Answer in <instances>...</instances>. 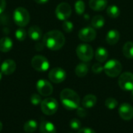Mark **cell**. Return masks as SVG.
<instances>
[{
	"label": "cell",
	"mask_w": 133,
	"mask_h": 133,
	"mask_svg": "<svg viewBox=\"0 0 133 133\" xmlns=\"http://www.w3.org/2000/svg\"><path fill=\"white\" fill-rule=\"evenodd\" d=\"M48 78L54 83H61L66 78V72L61 67H55L49 71Z\"/></svg>",
	"instance_id": "obj_11"
},
{
	"label": "cell",
	"mask_w": 133,
	"mask_h": 133,
	"mask_svg": "<svg viewBox=\"0 0 133 133\" xmlns=\"http://www.w3.org/2000/svg\"><path fill=\"white\" fill-rule=\"evenodd\" d=\"M77 133H96V132L90 128H82L78 130Z\"/></svg>",
	"instance_id": "obj_35"
},
{
	"label": "cell",
	"mask_w": 133,
	"mask_h": 133,
	"mask_svg": "<svg viewBox=\"0 0 133 133\" xmlns=\"http://www.w3.org/2000/svg\"><path fill=\"white\" fill-rule=\"evenodd\" d=\"M16 68V63L12 60H6L1 65V72L5 75L12 74Z\"/></svg>",
	"instance_id": "obj_14"
},
{
	"label": "cell",
	"mask_w": 133,
	"mask_h": 133,
	"mask_svg": "<svg viewBox=\"0 0 133 133\" xmlns=\"http://www.w3.org/2000/svg\"><path fill=\"white\" fill-rule=\"evenodd\" d=\"M36 88L38 93L43 96H48L53 92V86L45 79L38 80L36 84Z\"/></svg>",
	"instance_id": "obj_10"
},
{
	"label": "cell",
	"mask_w": 133,
	"mask_h": 133,
	"mask_svg": "<svg viewBox=\"0 0 133 133\" xmlns=\"http://www.w3.org/2000/svg\"><path fill=\"white\" fill-rule=\"evenodd\" d=\"M29 37L34 41H39L42 37V31L41 29L36 25L31 26L28 30Z\"/></svg>",
	"instance_id": "obj_17"
},
{
	"label": "cell",
	"mask_w": 133,
	"mask_h": 133,
	"mask_svg": "<svg viewBox=\"0 0 133 133\" xmlns=\"http://www.w3.org/2000/svg\"><path fill=\"white\" fill-rule=\"evenodd\" d=\"M41 109L44 114L53 115L58 109V103L55 99L48 97L42 100L41 103Z\"/></svg>",
	"instance_id": "obj_6"
},
{
	"label": "cell",
	"mask_w": 133,
	"mask_h": 133,
	"mask_svg": "<svg viewBox=\"0 0 133 133\" xmlns=\"http://www.w3.org/2000/svg\"><path fill=\"white\" fill-rule=\"evenodd\" d=\"M95 58L99 63L105 62L108 58V53L104 47H99L95 53Z\"/></svg>",
	"instance_id": "obj_21"
},
{
	"label": "cell",
	"mask_w": 133,
	"mask_h": 133,
	"mask_svg": "<svg viewBox=\"0 0 133 133\" xmlns=\"http://www.w3.org/2000/svg\"><path fill=\"white\" fill-rule=\"evenodd\" d=\"M2 123L0 122V132L2 131Z\"/></svg>",
	"instance_id": "obj_39"
},
{
	"label": "cell",
	"mask_w": 133,
	"mask_h": 133,
	"mask_svg": "<svg viewBox=\"0 0 133 133\" xmlns=\"http://www.w3.org/2000/svg\"><path fill=\"white\" fill-rule=\"evenodd\" d=\"M118 85L124 91L133 90V74L131 72H125L119 76Z\"/></svg>",
	"instance_id": "obj_8"
},
{
	"label": "cell",
	"mask_w": 133,
	"mask_h": 133,
	"mask_svg": "<svg viewBox=\"0 0 133 133\" xmlns=\"http://www.w3.org/2000/svg\"><path fill=\"white\" fill-rule=\"evenodd\" d=\"M89 5L94 11H102L108 5V0H90Z\"/></svg>",
	"instance_id": "obj_15"
},
{
	"label": "cell",
	"mask_w": 133,
	"mask_h": 133,
	"mask_svg": "<svg viewBox=\"0 0 133 133\" xmlns=\"http://www.w3.org/2000/svg\"><path fill=\"white\" fill-rule=\"evenodd\" d=\"M12 41L9 37H3L0 39V51L2 53H8L12 48Z\"/></svg>",
	"instance_id": "obj_18"
},
{
	"label": "cell",
	"mask_w": 133,
	"mask_h": 133,
	"mask_svg": "<svg viewBox=\"0 0 133 133\" xmlns=\"http://www.w3.org/2000/svg\"><path fill=\"white\" fill-rule=\"evenodd\" d=\"M2 74H2V72H0V81H1L2 78Z\"/></svg>",
	"instance_id": "obj_40"
},
{
	"label": "cell",
	"mask_w": 133,
	"mask_h": 133,
	"mask_svg": "<svg viewBox=\"0 0 133 133\" xmlns=\"http://www.w3.org/2000/svg\"><path fill=\"white\" fill-rule=\"evenodd\" d=\"M16 38L19 41H24L26 37V31L23 28H19L16 31L15 33Z\"/></svg>",
	"instance_id": "obj_29"
},
{
	"label": "cell",
	"mask_w": 133,
	"mask_h": 133,
	"mask_svg": "<svg viewBox=\"0 0 133 133\" xmlns=\"http://www.w3.org/2000/svg\"><path fill=\"white\" fill-rule=\"evenodd\" d=\"M5 6H6L5 0H0V14L4 12Z\"/></svg>",
	"instance_id": "obj_36"
},
{
	"label": "cell",
	"mask_w": 133,
	"mask_h": 133,
	"mask_svg": "<svg viewBox=\"0 0 133 133\" xmlns=\"http://www.w3.org/2000/svg\"><path fill=\"white\" fill-rule=\"evenodd\" d=\"M97 33L94 30V27H87L84 28H82L79 33H78V37L81 41L88 42H92L96 38Z\"/></svg>",
	"instance_id": "obj_12"
},
{
	"label": "cell",
	"mask_w": 133,
	"mask_h": 133,
	"mask_svg": "<svg viewBox=\"0 0 133 133\" xmlns=\"http://www.w3.org/2000/svg\"><path fill=\"white\" fill-rule=\"evenodd\" d=\"M97 101V99L96 96L93 94H88L84 96L82 101V105L85 108H92L96 105Z\"/></svg>",
	"instance_id": "obj_19"
},
{
	"label": "cell",
	"mask_w": 133,
	"mask_h": 133,
	"mask_svg": "<svg viewBox=\"0 0 133 133\" xmlns=\"http://www.w3.org/2000/svg\"><path fill=\"white\" fill-rule=\"evenodd\" d=\"M37 123L35 120H29L23 125L24 131L27 133L34 132L37 130Z\"/></svg>",
	"instance_id": "obj_25"
},
{
	"label": "cell",
	"mask_w": 133,
	"mask_h": 133,
	"mask_svg": "<svg viewBox=\"0 0 133 133\" xmlns=\"http://www.w3.org/2000/svg\"><path fill=\"white\" fill-rule=\"evenodd\" d=\"M120 13L121 11L117 5H112L107 8V14L111 18H117L118 16H119Z\"/></svg>",
	"instance_id": "obj_26"
},
{
	"label": "cell",
	"mask_w": 133,
	"mask_h": 133,
	"mask_svg": "<svg viewBox=\"0 0 133 133\" xmlns=\"http://www.w3.org/2000/svg\"><path fill=\"white\" fill-rule=\"evenodd\" d=\"M102 71H104V67L99 62L97 63H94L92 67V71L94 74H100L101 72H102Z\"/></svg>",
	"instance_id": "obj_33"
},
{
	"label": "cell",
	"mask_w": 133,
	"mask_h": 133,
	"mask_svg": "<svg viewBox=\"0 0 133 133\" xmlns=\"http://www.w3.org/2000/svg\"><path fill=\"white\" fill-rule=\"evenodd\" d=\"M122 53L126 58L133 59V42H127L125 43L122 48Z\"/></svg>",
	"instance_id": "obj_24"
},
{
	"label": "cell",
	"mask_w": 133,
	"mask_h": 133,
	"mask_svg": "<svg viewBox=\"0 0 133 133\" xmlns=\"http://www.w3.org/2000/svg\"><path fill=\"white\" fill-rule=\"evenodd\" d=\"M60 100L63 107L69 110H76L79 107L80 99L79 95L72 89H65L60 93Z\"/></svg>",
	"instance_id": "obj_2"
},
{
	"label": "cell",
	"mask_w": 133,
	"mask_h": 133,
	"mask_svg": "<svg viewBox=\"0 0 133 133\" xmlns=\"http://www.w3.org/2000/svg\"><path fill=\"white\" fill-rule=\"evenodd\" d=\"M30 100L31 103H32L33 105H34V106H37V105L41 104V102H42L41 96H40V95H38V94H37V93H34V94H32V95H31V96H30Z\"/></svg>",
	"instance_id": "obj_31"
},
{
	"label": "cell",
	"mask_w": 133,
	"mask_h": 133,
	"mask_svg": "<svg viewBox=\"0 0 133 133\" xmlns=\"http://www.w3.org/2000/svg\"><path fill=\"white\" fill-rule=\"evenodd\" d=\"M105 74L110 78H115L120 75L122 71V63L117 60H110L104 66Z\"/></svg>",
	"instance_id": "obj_3"
},
{
	"label": "cell",
	"mask_w": 133,
	"mask_h": 133,
	"mask_svg": "<svg viewBox=\"0 0 133 133\" xmlns=\"http://www.w3.org/2000/svg\"><path fill=\"white\" fill-rule=\"evenodd\" d=\"M118 101L115 99L112 98V97H109L105 100V106H106L107 108H108L110 110L115 109L118 107Z\"/></svg>",
	"instance_id": "obj_28"
},
{
	"label": "cell",
	"mask_w": 133,
	"mask_h": 133,
	"mask_svg": "<svg viewBox=\"0 0 133 133\" xmlns=\"http://www.w3.org/2000/svg\"><path fill=\"white\" fill-rule=\"evenodd\" d=\"M44 42L43 43H38V44H37V45H36V49L37 50H38V51H41L43 48H44Z\"/></svg>",
	"instance_id": "obj_37"
},
{
	"label": "cell",
	"mask_w": 133,
	"mask_h": 133,
	"mask_svg": "<svg viewBox=\"0 0 133 133\" xmlns=\"http://www.w3.org/2000/svg\"><path fill=\"white\" fill-rule=\"evenodd\" d=\"M118 114L123 120L130 121L133 118V107L129 103H124L119 107Z\"/></svg>",
	"instance_id": "obj_13"
},
{
	"label": "cell",
	"mask_w": 133,
	"mask_h": 133,
	"mask_svg": "<svg viewBox=\"0 0 133 133\" xmlns=\"http://www.w3.org/2000/svg\"><path fill=\"white\" fill-rule=\"evenodd\" d=\"M105 24L104 17L101 15H96L91 20V26L94 28H101Z\"/></svg>",
	"instance_id": "obj_23"
},
{
	"label": "cell",
	"mask_w": 133,
	"mask_h": 133,
	"mask_svg": "<svg viewBox=\"0 0 133 133\" xmlns=\"http://www.w3.org/2000/svg\"><path fill=\"white\" fill-rule=\"evenodd\" d=\"M69 126L72 129L77 131V130H79L81 129V122L77 118H73L70 121Z\"/></svg>",
	"instance_id": "obj_30"
},
{
	"label": "cell",
	"mask_w": 133,
	"mask_h": 133,
	"mask_svg": "<svg viewBox=\"0 0 133 133\" xmlns=\"http://www.w3.org/2000/svg\"><path fill=\"white\" fill-rule=\"evenodd\" d=\"M88 71H89V67H88V65L86 63H79L76 67V70H75V72H76V74L79 77V78H83V77H85L87 73H88Z\"/></svg>",
	"instance_id": "obj_22"
},
{
	"label": "cell",
	"mask_w": 133,
	"mask_h": 133,
	"mask_svg": "<svg viewBox=\"0 0 133 133\" xmlns=\"http://www.w3.org/2000/svg\"><path fill=\"white\" fill-rule=\"evenodd\" d=\"M40 133H56V128L51 122L44 121L40 125Z\"/></svg>",
	"instance_id": "obj_20"
},
{
	"label": "cell",
	"mask_w": 133,
	"mask_h": 133,
	"mask_svg": "<svg viewBox=\"0 0 133 133\" xmlns=\"http://www.w3.org/2000/svg\"><path fill=\"white\" fill-rule=\"evenodd\" d=\"M75 9L76 13L82 15L85 11V3L83 0H77L75 3Z\"/></svg>",
	"instance_id": "obj_27"
},
{
	"label": "cell",
	"mask_w": 133,
	"mask_h": 133,
	"mask_svg": "<svg viewBox=\"0 0 133 133\" xmlns=\"http://www.w3.org/2000/svg\"><path fill=\"white\" fill-rule=\"evenodd\" d=\"M44 45L51 50L56 51L63 47L65 42L64 34L58 30H52L47 32L43 37Z\"/></svg>",
	"instance_id": "obj_1"
},
{
	"label": "cell",
	"mask_w": 133,
	"mask_h": 133,
	"mask_svg": "<svg viewBox=\"0 0 133 133\" xmlns=\"http://www.w3.org/2000/svg\"><path fill=\"white\" fill-rule=\"evenodd\" d=\"M76 114L78 116H79L80 118H85L87 114V112L85 109V107H79L77 109H76Z\"/></svg>",
	"instance_id": "obj_34"
},
{
	"label": "cell",
	"mask_w": 133,
	"mask_h": 133,
	"mask_svg": "<svg viewBox=\"0 0 133 133\" xmlns=\"http://www.w3.org/2000/svg\"><path fill=\"white\" fill-rule=\"evenodd\" d=\"M31 66L37 71H46L49 68V62L48 59L41 55H36L31 60Z\"/></svg>",
	"instance_id": "obj_7"
},
{
	"label": "cell",
	"mask_w": 133,
	"mask_h": 133,
	"mask_svg": "<svg viewBox=\"0 0 133 133\" xmlns=\"http://www.w3.org/2000/svg\"><path fill=\"white\" fill-rule=\"evenodd\" d=\"M62 28L66 33H70L73 30V24L68 20H64L62 24Z\"/></svg>",
	"instance_id": "obj_32"
},
{
	"label": "cell",
	"mask_w": 133,
	"mask_h": 133,
	"mask_svg": "<svg viewBox=\"0 0 133 133\" xmlns=\"http://www.w3.org/2000/svg\"><path fill=\"white\" fill-rule=\"evenodd\" d=\"M131 92H132V93H131V98H132V100H133V90L131 91Z\"/></svg>",
	"instance_id": "obj_41"
},
{
	"label": "cell",
	"mask_w": 133,
	"mask_h": 133,
	"mask_svg": "<svg viewBox=\"0 0 133 133\" xmlns=\"http://www.w3.org/2000/svg\"><path fill=\"white\" fill-rule=\"evenodd\" d=\"M119 38H120V33L117 30L113 29V30L109 31L107 33L106 41L111 45H113L117 44L118 42L119 41Z\"/></svg>",
	"instance_id": "obj_16"
},
{
	"label": "cell",
	"mask_w": 133,
	"mask_h": 133,
	"mask_svg": "<svg viewBox=\"0 0 133 133\" xmlns=\"http://www.w3.org/2000/svg\"><path fill=\"white\" fill-rule=\"evenodd\" d=\"M13 20L20 27H25L30 21V13L23 7H17L13 13Z\"/></svg>",
	"instance_id": "obj_4"
},
{
	"label": "cell",
	"mask_w": 133,
	"mask_h": 133,
	"mask_svg": "<svg viewBox=\"0 0 133 133\" xmlns=\"http://www.w3.org/2000/svg\"><path fill=\"white\" fill-rule=\"evenodd\" d=\"M72 14V8L67 2L58 4L55 9V15L60 20H66Z\"/></svg>",
	"instance_id": "obj_9"
},
{
	"label": "cell",
	"mask_w": 133,
	"mask_h": 133,
	"mask_svg": "<svg viewBox=\"0 0 133 133\" xmlns=\"http://www.w3.org/2000/svg\"><path fill=\"white\" fill-rule=\"evenodd\" d=\"M34 2H36L38 4H44V3L48 2V0H34Z\"/></svg>",
	"instance_id": "obj_38"
},
{
	"label": "cell",
	"mask_w": 133,
	"mask_h": 133,
	"mask_svg": "<svg viewBox=\"0 0 133 133\" xmlns=\"http://www.w3.org/2000/svg\"><path fill=\"white\" fill-rule=\"evenodd\" d=\"M76 55L79 60L83 62L90 61L94 56V49L88 44H79L76 48Z\"/></svg>",
	"instance_id": "obj_5"
}]
</instances>
